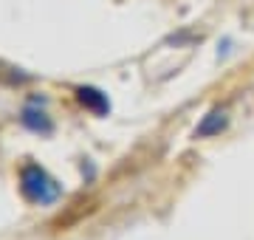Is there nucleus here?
Wrapping results in <instances>:
<instances>
[{"instance_id":"f257e3e1","label":"nucleus","mask_w":254,"mask_h":240,"mask_svg":"<svg viewBox=\"0 0 254 240\" xmlns=\"http://www.w3.org/2000/svg\"><path fill=\"white\" fill-rule=\"evenodd\" d=\"M20 186H23V195L34 203H51L60 198V186H57L54 178H48L40 167L28 164L23 173H20Z\"/></svg>"},{"instance_id":"f03ea898","label":"nucleus","mask_w":254,"mask_h":240,"mask_svg":"<svg viewBox=\"0 0 254 240\" xmlns=\"http://www.w3.org/2000/svg\"><path fill=\"white\" fill-rule=\"evenodd\" d=\"M76 93H79L82 105H91V108H96V111H105V108H108L105 96H102L99 91H93V88H79Z\"/></svg>"}]
</instances>
